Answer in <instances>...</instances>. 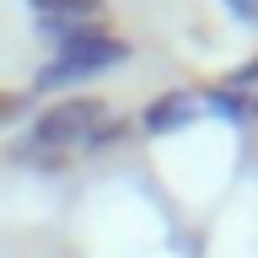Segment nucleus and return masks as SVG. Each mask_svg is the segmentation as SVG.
Masks as SVG:
<instances>
[{"label":"nucleus","instance_id":"nucleus-2","mask_svg":"<svg viewBox=\"0 0 258 258\" xmlns=\"http://www.w3.org/2000/svg\"><path fill=\"white\" fill-rule=\"evenodd\" d=\"M97 124H108V102H102V97H92V92L59 97V102H48V108L32 118V145H38L43 156L48 151H64V145L81 151V140H86Z\"/></svg>","mask_w":258,"mask_h":258},{"label":"nucleus","instance_id":"nucleus-1","mask_svg":"<svg viewBox=\"0 0 258 258\" xmlns=\"http://www.w3.org/2000/svg\"><path fill=\"white\" fill-rule=\"evenodd\" d=\"M54 59L38 64V76H32V92H64V86H76V81H92L102 70H118L129 59V38L108 27H81V32H59L54 38Z\"/></svg>","mask_w":258,"mask_h":258},{"label":"nucleus","instance_id":"nucleus-4","mask_svg":"<svg viewBox=\"0 0 258 258\" xmlns=\"http://www.w3.org/2000/svg\"><path fill=\"white\" fill-rule=\"evenodd\" d=\"M194 113H199V97L194 92H167V97H156L145 108V129L151 135H172V129L194 124Z\"/></svg>","mask_w":258,"mask_h":258},{"label":"nucleus","instance_id":"nucleus-5","mask_svg":"<svg viewBox=\"0 0 258 258\" xmlns=\"http://www.w3.org/2000/svg\"><path fill=\"white\" fill-rule=\"evenodd\" d=\"M124 135H129V124H124V118H108V124H97L92 135L81 140V156H97V151H108V145H118Z\"/></svg>","mask_w":258,"mask_h":258},{"label":"nucleus","instance_id":"nucleus-7","mask_svg":"<svg viewBox=\"0 0 258 258\" xmlns=\"http://www.w3.org/2000/svg\"><path fill=\"white\" fill-rule=\"evenodd\" d=\"M226 6H231L242 22H258V0H226Z\"/></svg>","mask_w":258,"mask_h":258},{"label":"nucleus","instance_id":"nucleus-6","mask_svg":"<svg viewBox=\"0 0 258 258\" xmlns=\"http://www.w3.org/2000/svg\"><path fill=\"white\" fill-rule=\"evenodd\" d=\"M27 97H32V92H0V129L27 113Z\"/></svg>","mask_w":258,"mask_h":258},{"label":"nucleus","instance_id":"nucleus-3","mask_svg":"<svg viewBox=\"0 0 258 258\" xmlns=\"http://www.w3.org/2000/svg\"><path fill=\"white\" fill-rule=\"evenodd\" d=\"M38 16V38L54 43L59 32H81V27H102L108 0H27Z\"/></svg>","mask_w":258,"mask_h":258}]
</instances>
